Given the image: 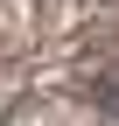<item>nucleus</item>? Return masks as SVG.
<instances>
[{
  "label": "nucleus",
  "mask_w": 119,
  "mask_h": 126,
  "mask_svg": "<svg viewBox=\"0 0 119 126\" xmlns=\"http://www.w3.org/2000/svg\"><path fill=\"white\" fill-rule=\"evenodd\" d=\"M112 105H119V91H112Z\"/></svg>",
  "instance_id": "nucleus-1"
}]
</instances>
